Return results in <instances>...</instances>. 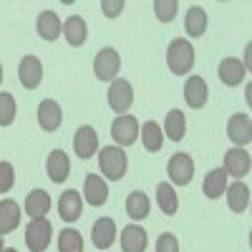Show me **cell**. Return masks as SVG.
Here are the masks:
<instances>
[{
    "instance_id": "6da1fadb",
    "label": "cell",
    "mask_w": 252,
    "mask_h": 252,
    "mask_svg": "<svg viewBox=\"0 0 252 252\" xmlns=\"http://www.w3.org/2000/svg\"><path fill=\"white\" fill-rule=\"evenodd\" d=\"M166 63H169V71L177 73V76H184L192 71L194 66V48L189 40L184 38H177L169 43V51H166Z\"/></svg>"
},
{
    "instance_id": "7a4b0ae2",
    "label": "cell",
    "mask_w": 252,
    "mask_h": 252,
    "mask_svg": "<svg viewBox=\"0 0 252 252\" xmlns=\"http://www.w3.org/2000/svg\"><path fill=\"white\" fill-rule=\"evenodd\" d=\"M126 152H121V146H103L101 154H98V169L101 174L111 179V182H119L124 179L126 174Z\"/></svg>"
},
{
    "instance_id": "3957f363",
    "label": "cell",
    "mask_w": 252,
    "mask_h": 252,
    "mask_svg": "<svg viewBox=\"0 0 252 252\" xmlns=\"http://www.w3.org/2000/svg\"><path fill=\"white\" fill-rule=\"evenodd\" d=\"M51 235H53V227L46 217H35L28 222L26 227V245L31 252H43L51 245Z\"/></svg>"
},
{
    "instance_id": "277c9868",
    "label": "cell",
    "mask_w": 252,
    "mask_h": 252,
    "mask_svg": "<svg viewBox=\"0 0 252 252\" xmlns=\"http://www.w3.org/2000/svg\"><path fill=\"white\" fill-rule=\"evenodd\" d=\"M121 68V56L114 48H101L94 58V73L98 81H114Z\"/></svg>"
},
{
    "instance_id": "5b68a950",
    "label": "cell",
    "mask_w": 252,
    "mask_h": 252,
    "mask_svg": "<svg viewBox=\"0 0 252 252\" xmlns=\"http://www.w3.org/2000/svg\"><path fill=\"white\" fill-rule=\"evenodd\" d=\"M131 103H134V89H131V83L126 81V78H114L111 86H109V106L114 111L124 114V111L131 109Z\"/></svg>"
},
{
    "instance_id": "8992f818",
    "label": "cell",
    "mask_w": 252,
    "mask_h": 252,
    "mask_svg": "<svg viewBox=\"0 0 252 252\" xmlns=\"http://www.w3.org/2000/svg\"><path fill=\"white\" fill-rule=\"evenodd\" d=\"M111 136L119 146H131L139 139V121L131 114H121L111 124Z\"/></svg>"
},
{
    "instance_id": "52a82bcc",
    "label": "cell",
    "mask_w": 252,
    "mask_h": 252,
    "mask_svg": "<svg viewBox=\"0 0 252 252\" xmlns=\"http://www.w3.org/2000/svg\"><path fill=\"white\" fill-rule=\"evenodd\" d=\"M166 172H169L172 184L184 187V184L192 182V177H194V161H192L189 154H174L169 159V164H166Z\"/></svg>"
},
{
    "instance_id": "ba28073f",
    "label": "cell",
    "mask_w": 252,
    "mask_h": 252,
    "mask_svg": "<svg viewBox=\"0 0 252 252\" xmlns=\"http://www.w3.org/2000/svg\"><path fill=\"white\" fill-rule=\"evenodd\" d=\"M73 152L78 159H91L94 152H98V134L94 126H78L73 136Z\"/></svg>"
},
{
    "instance_id": "9c48e42d",
    "label": "cell",
    "mask_w": 252,
    "mask_h": 252,
    "mask_svg": "<svg viewBox=\"0 0 252 252\" xmlns=\"http://www.w3.org/2000/svg\"><path fill=\"white\" fill-rule=\"evenodd\" d=\"M40 78H43V66L35 56H26L18 66V81L23 83L26 89H38Z\"/></svg>"
},
{
    "instance_id": "30bf717a",
    "label": "cell",
    "mask_w": 252,
    "mask_h": 252,
    "mask_svg": "<svg viewBox=\"0 0 252 252\" xmlns=\"http://www.w3.org/2000/svg\"><path fill=\"white\" fill-rule=\"evenodd\" d=\"M227 136L232 139L240 149L247 146L252 141V121H250V116L247 114H235L227 124Z\"/></svg>"
},
{
    "instance_id": "8fae6325",
    "label": "cell",
    "mask_w": 252,
    "mask_h": 252,
    "mask_svg": "<svg viewBox=\"0 0 252 252\" xmlns=\"http://www.w3.org/2000/svg\"><path fill=\"white\" fill-rule=\"evenodd\" d=\"M91 240L96 245V250H109L116 240V224L111 217H101L94 222V229H91Z\"/></svg>"
},
{
    "instance_id": "7c38bea8",
    "label": "cell",
    "mask_w": 252,
    "mask_h": 252,
    "mask_svg": "<svg viewBox=\"0 0 252 252\" xmlns=\"http://www.w3.org/2000/svg\"><path fill=\"white\" fill-rule=\"evenodd\" d=\"M61 121H63V111H61L58 103L53 98L40 101V106H38V124H40V129H43V131H56L61 126Z\"/></svg>"
},
{
    "instance_id": "4fadbf2b",
    "label": "cell",
    "mask_w": 252,
    "mask_h": 252,
    "mask_svg": "<svg viewBox=\"0 0 252 252\" xmlns=\"http://www.w3.org/2000/svg\"><path fill=\"white\" fill-rule=\"evenodd\" d=\"M207 96H209V89L202 76H189L187 83H184V98L192 109H202L207 103Z\"/></svg>"
},
{
    "instance_id": "5bb4252c",
    "label": "cell",
    "mask_w": 252,
    "mask_h": 252,
    "mask_svg": "<svg viewBox=\"0 0 252 252\" xmlns=\"http://www.w3.org/2000/svg\"><path fill=\"white\" fill-rule=\"evenodd\" d=\"M83 197L91 207H101L103 202L109 199V187L98 174H89L86 182H83Z\"/></svg>"
},
{
    "instance_id": "9a60e30c",
    "label": "cell",
    "mask_w": 252,
    "mask_h": 252,
    "mask_svg": "<svg viewBox=\"0 0 252 252\" xmlns=\"http://www.w3.org/2000/svg\"><path fill=\"white\" fill-rule=\"evenodd\" d=\"M83 212V202H81V194L76 189H68V192H63L61 199H58V215L61 220L66 222H76Z\"/></svg>"
},
{
    "instance_id": "2e32d148",
    "label": "cell",
    "mask_w": 252,
    "mask_h": 252,
    "mask_svg": "<svg viewBox=\"0 0 252 252\" xmlns=\"http://www.w3.org/2000/svg\"><path fill=\"white\" fill-rule=\"evenodd\" d=\"M220 81L227 83V86H240L242 78L247 76V66L240 61V58H224L220 63Z\"/></svg>"
},
{
    "instance_id": "e0dca14e",
    "label": "cell",
    "mask_w": 252,
    "mask_h": 252,
    "mask_svg": "<svg viewBox=\"0 0 252 252\" xmlns=\"http://www.w3.org/2000/svg\"><path fill=\"white\" fill-rule=\"evenodd\" d=\"M250 166H252V159L247 152H242L240 146L237 149H229L224 154V172L232 174V177H245L250 174Z\"/></svg>"
},
{
    "instance_id": "ac0fdd59",
    "label": "cell",
    "mask_w": 252,
    "mask_h": 252,
    "mask_svg": "<svg viewBox=\"0 0 252 252\" xmlns=\"http://www.w3.org/2000/svg\"><path fill=\"white\" fill-rule=\"evenodd\" d=\"M20 224V207L15 199H3L0 202V235H8Z\"/></svg>"
},
{
    "instance_id": "d6986e66",
    "label": "cell",
    "mask_w": 252,
    "mask_h": 252,
    "mask_svg": "<svg viewBox=\"0 0 252 252\" xmlns=\"http://www.w3.org/2000/svg\"><path fill=\"white\" fill-rule=\"evenodd\" d=\"M35 31L43 40H56L61 35V18L56 15V10H43L35 20Z\"/></svg>"
},
{
    "instance_id": "ffe728a7",
    "label": "cell",
    "mask_w": 252,
    "mask_h": 252,
    "mask_svg": "<svg viewBox=\"0 0 252 252\" xmlns=\"http://www.w3.org/2000/svg\"><path fill=\"white\" fill-rule=\"evenodd\" d=\"M121 250L124 252H144L146 250V232L139 224H129L121 229Z\"/></svg>"
},
{
    "instance_id": "44dd1931",
    "label": "cell",
    "mask_w": 252,
    "mask_h": 252,
    "mask_svg": "<svg viewBox=\"0 0 252 252\" xmlns=\"http://www.w3.org/2000/svg\"><path fill=\"white\" fill-rule=\"evenodd\" d=\"M46 169H48V177H51L56 184L66 182V177H68V172H71V161H68L66 152H61V149L51 152V157H48V164H46Z\"/></svg>"
},
{
    "instance_id": "7402d4cb",
    "label": "cell",
    "mask_w": 252,
    "mask_h": 252,
    "mask_svg": "<svg viewBox=\"0 0 252 252\" xmlns=\"http://www.w3.org/2000/svg\"><path fill=\"white\" fill-rule=\"evenodd\" d=\"M184 28L192 38H202L207 33V13H204V8H199V5L189 8L187 18H184Z\"/></svg>"
},
{
    "instance_id": "603a6c76",
    "label": "cell",
    "mask_w": 252,
    "mask_h": 252,
    "mask_svg": "<svg viewBox=\"0 0 252 252\" xmlns=\"http://www.w3.org/2000/svg\"><path fill=\"white\" fill-rule=\"evenodd\" d=\"M51 209V197L43 189H33V192L26 197V215L35 217H46V212Z\"/></svg>"
},
{
    "instance_id": "cb8c5ba5",
    "label": "cell",
    "mask_w": 252,
    "mask_h": 252,
    "mask_svg": "<svg viewBox=\"0 0 252 252\" xmlns=\"http://www.w3.org/2000/svg\"><path fill=\"white\" fill-rule=\"evenodd\" d=\"M63 35L71 46H83V40H86V20L81 15H71L66 23H63Z\"/></svg>"
},
{
    "instance_id": "d4e9b609",
    "label": "cell",
    "mask_w": 252,
    "mask_h": 252,
    "mask_svg": "<svg viewBox=\"0 0 252 252\" xmlns=\"http://www.w3.org/2000/svg\"><path fill=\"white\" fill-rule=\"evenodd\" d=\"M224 192H227L229 209H232V212H245L247 204H250V189L242 182H235V184H229Z\"/></svg>"
},
{
    "instance_id": "484cf974",
    "label": "cell",
    "mask_w": 252,
    "mask_h": 252,
    "mask_svg": "<svg viewBox=\"0 0 252 252\" xmlns=\"http://www.w3.org/2000/svg\"><path fill=\"white\" fill-rule=\"evenodd\" d=\"M224 189H227V172L224 169H212L204 177V197L220 199Z\"/></svg>"
},
{
    "instance_id": "4316f807",
    "label": "cell",
    "mask_w": 252,
    "mask_h": 252,
    "mask_svg": "<svg viewBox=\"0 0 252 252\" xmlns=\"http://www.w3.org/2000/svg\"><path fill=\"white\" fill-rule=\"evenodd\" d=\"M164 131H166V136H169L172 141H182V139H184V134H187V119H184V114H182L179 109H174V111L166 114V119H164Z\"/></svg>"
},
{
    "instance_id": "83f0119b",
    "label": "cell",
    "mask_w": 252,
    "mask_h": 252,
    "mask_svg": "<svg viewBox=\"0 0 252 252\" xmlns=\"http://www.w3.org/2000/svg\"><path fill=\"white\" fill-rule=\"evenodd\" d=\"M141 144L146 152H159L161 144H164V134H161V126L157 121H146L141 126Z\"/></svg>"
},
{
    "instance_id": "f1b7e54d",
    "label": "cell",
    "mask_w": 252,
    "mask_h": 252,
    "mask_svg": "<svg viewBox=\"0 0 252 252\" xmlns=\"http://www.w3.org/2000/svg\"><path fill=\"white\" fill-rule=\"evenodd\" d=\"M157 202H159V207H161V212H164V215H177L179 197H177V192H174V187H172V184L161 182V184L157 187Z\"/></svg>"
},
{
    "instance_id": "f546056e",
    "label": "cell",
    "mask_w": 252,
    "mask_h": 252,
    "mask_svg": "<svg viewBox=\"0 0 252 252\" xmlns=\"http://www.w3.org/2000/svg\"><path fill=\"white\" fill-rule=\"evenodd\" d=\"M126 212H129L131 220H144L149 215V197L144 192H131L129 199H126Z\"/></svg>"
},
{
    "instance_id": "4dcf8cb0",
    "label": "cell",
    "mask_w": 252,
    "mask_h": 252,
    "mask_svg": "<svg viewBox=\"0 0 252 252\" xmlns=\"http://www.w3.org/2000/svg\"><path fill=\"white\" fill-rule=\"evenodd\" d=\"M58 252H83V237L78 229L68 227L58 237Z\"/></svg>"
},
{
    "instance_id": "1f68e13d",
    "label": "cell",
    "mask_w": 252,
    "mask_h": 252,
    "mask_svg": "<svg viewBox=\"0 0 252 252\" xmlns=\"http://www.w3.org/2000/svg\"><path fill=\"white\" fill-rule=\"evenodd\" d=\"M177 10H179V3L177 0H157L154 3V13L161 23H172L177 18Z\"/></svg>"
},
{
    "instance_id": "d6a6232c",
    "label": "cell",
    "mask_w": 252,
    "mask_h": 252,
    "mask_svg": "<svg viewBox=\"0 0 252 252\" xmlns=\"http://www.w3.org/2000/svg\"><path fill=\"white\" fill-rule=\"evenodd\" d=\"M15 121V98L10 94H0V126H10Z\"/></svg>"
},
{
    "instance_id": "836d02e7",
    "label": "cell",
    "mask_w": 252,
    "mask_h": 252,
    "mask_svg": "<svg viewBox=\"0 0 252 252\" xmlns=\"http://www.w3.org/2000/svg\"><path fill=\"white\" fill-rule=\"evenodd\" d=\"M15 184V172L10 161H0V192H10Z\"/></svg>"
},
{
    "instance_id": "e575fe53",
    "label": "cell",
    "mask_w": 252,
    "mask_h": 252,
    "mask_svg": "<svg viewBox=\"0 0 252 252\" xmlns=\"http://www.w3.org/2000/svg\"><path fill=\"white\" fill-rule=\"evenodd\" d=\"M157 252H179V242L172 232H164L157 240Z\"/></svg>"
},
{
    "instance_id": "d590c367",
    "label": "cell",
    "mask_w": 252,
    "mask_h": 252,
    "mask_svg": "<svg viewBox=\"0 0 252 252\" xmlns=\"http://www.w3.org/2000/svg\"><path fill=\"white\" fill-rule=\"evenodd\" d=\"M101 10L106 18H116L124 10V0H101Z\"/></svg>"
},
{
    "instance_id": "8d00e7d4",
    "label": "cell",
    "mask_w": 252,
    "mask_h": 252,
    "mask_svg": "<svg viewBox=\"0 0 252 252\" xmlns=\"http://www.w3.org/2000/svg\"><path fill=\"white\" fill-rule=\"evenodd\" d=\"M5 250V245H3V235H0V252H3Z\"/></svg>"
},
{
    "instance_id": "74e56055",
    "label": "cell",
    "mask_w": 252,
    "mask_h": 252,
    "mask_svg": "<svg viewBox=\"0 0 252 252\" xmlns=\"http://www.w3.org/2000/svg\"><path fill=\"white\" fill-rule=\"evenodd\" d=\"M3 252H18V250H15V247H5Z\"/></svg>"
},
{
    "instance_id": "f35d334b",
    "label": "cell",
    "mask_w": 252,
    "mask_h": 252,
    "mask_svg": "<svg viewBox=\"0 0 252 252\" xmlns=\"http://www.w3.org/2000/svg\"><path fill=\"white\" fill-rule=\"evenodd\" d=\"M0 83H3V66H0Z\"/></svg>"
}]
</instances>
